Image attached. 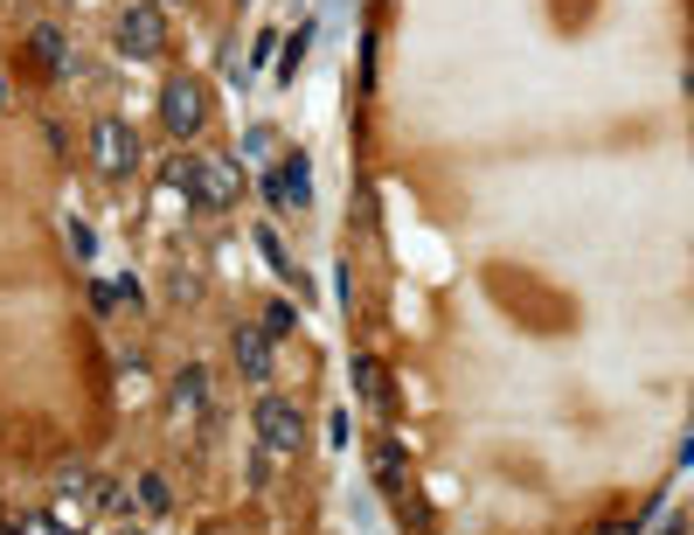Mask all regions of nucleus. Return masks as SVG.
Instances as JSON below:
<instances>
[{
    "mask_svg": "<svg viewBox=\"0 0 694 535\" xmlns=\"http://www.w3.org/2000/svg\"><path fill=\"white\" fill-rule=\"evenodd\" d=\"M167 188H182L195 209H237V195H244V167L229 161V153H195V161H174Z\"/></svg>",
    "mask_w": 694,
    "mask_h": 535,
    "instance_id": "f257e3e1",
    "label": "nucleus"
},
{
    "mask_svg": "<svg viewBox=\"0 0 694 535\" xmlns=\"http://www.w3.org/2000/svg\"><path fill=\"white\" fill-rule=\"evenodd\" d=\"M257 445H265L271 459H292V452L305 445L299 403H286V397H257Z\"/></svg>",
    "mask_w": 694,
    "mask_h": 535,
    "instance_id": "f03ea898",
    "label": "nucleus"
},
{
    "mask_svg": "<svg viewBox=\"0 0 694 535\" xmlns=\"http://www.w3.org/2000/svg\"><path fill=\"white\" fill-rule=\"evenodd\" d=\"M354 382H362V397H369V403H390V375H382V362L354 354Z\"/></svg>",
    "mask_w": 694,
    "mask_h": 535,
    "instance_id": "9b49d317",
    "label": "nucleus"
},
{
    "mask_svg": "<svg viewBox=\"0 0 694 535\" xmlns=\"http://www.w3.org/2000/svg\"><path fill=\"white\" fill-rule=\"evenodd\" d=\"M97 507H125V487H118V480H97Z\"/></svg>",
    "mask_w": 694,
    "mask_h": 535,
    "instance_id": "dca6fc26",
    "label": "nucleus"
},
{
    "mask_svg": "<svg viewBox=\"0 0 694 535\" xmlns=\"http://www.w3.org/2000/svg\"><path fill=\"white\" fill-rule=\"evenodd\" d=\"M139 507H146V515H167V507H174V494H167L160 473H139Z\"/></svg>",
    "mask_w": 694,
    "mask_h": 535,
    "instance_id": "f8f14e48",
    "label": "nucleus"
},
{
    "mask_svg": "<svg viewBox=\"0 0 694 535\" xmlns=\"http://www.w3.org/2000/svg\"><path fill=\"white\" fill-rule=\"evenodd\" d=\"M201 403H209V369H182V382H174V418H201Z\"/></svg>",
    "mask_w": 694,
    "mask_h": 535,
    "instance_id": "1a4fd4ad",
    "label": "nucleus"
},
{
    "mask_svg": "<svg viewBox=\"0 0 694 535\" xmlns=\"http://www.w3.org/2000/svg\"><path fill=\"white\" fill-rule=\"evenodd\" d=\"M265 195L278 202V209H286V202H292V209H305V202H313V182H305V161H299V153H292V161L265 182Z\"/></svg>",
    "mask_w": 694,
    "mask_h": 535,
    "instance_id": "0eeeda50",
    "label": "nucleus"
},
{
    "mask_svg": "<svg viewBox=\"0 0 694 535\" xmlns=\"http://www.w3.org/2000/svg\"><path fill=\"white\" fill-rule=\"evenodd\" d=\"M375 480H382V494H403V445L396 439H375Z\"/></svg>",
    "mask_w": 694,
    "mask_h": 535,
    "instance_id": "9d476101",
    "label": "nucleus"
},
{
    "mask_svg": "<svg viewBox=\"0 0 694 535\" xmlns=\"http://www.w3.org/2000/svg\"><path fill=\"white\" fill-rule=\"evenodd\" d=\"M598 535H639V528H632V522H604Z\"/></svg>",
    "mask_w": 694,
    "mask_h": 535,
    "instance_id": "f3484780",
    "label": "nucleus"
},
{
    "mask_svg": "<svg viewBox=\"0 0 694 535\" xmlns=\"http://www.w3.org/2000/svg\"><path fill=\"white\" fill-rule=\"evenodd\" d=\"M292 327H299V313H292L286 299H278V306H265V335H271V341H278V335H292Z\"/></svg>",
    "mask_w": 694,
    "mask_h": 535,
    "instance_id": "ddd939ff",
    "label": "nucleus"
},
{
    "mask_svg": "<svg viewBox=\"0 0 694 535\" xmlns=\"http://www.w3.org/2000/svg\"><path fill=\"white\" fill-rule=\"evenodd\" d=\"M229 354H237L244 382H271V335L265 327H229Z\"/></svg>",
    "mask_w": 694,
    "mask_h": 535,
    "instance_id": "423d86ee",
    "label": "nucleus"
},
{
    "mask_svg": "<svg viewBox=\"0 0 694 535\" xmlns=\"http://www.w3.org/2000/svg\"><path fill=\"white\" fill-rule=\"evenodd\" d=\"M153 8H174V0H153Z\"/></svg>",
    "mask_w": 694,
    "mask_h": 535,
    "instance_id": "a211bd4d",
    "label": "nucleus"
},
{
    "mask_svg": "<svg viewBox=\"0 0 694 535\" xmlns=\"http://www.w3.org/2000/svg\"><path fill=\"white\" fill-rule=\"evenodd\" d=\"M118 49H125V56H160V49H167V8L133 0V8L118 14Z\"/></svg>",
    "mask_w": 694,
    "mask_h": 535,
    "instance_id": "20e7f679",
    "label": "nucleus"
},
{
    "mask_svg": "<svg viewBox=\"0 0 694 535\" xmlns=\"http://www.w3.org/2000/svg\"><path fill=\"white\" fill-rule=\"evenodd\" d=\"M29 42H35V56H42V70H49V76H70V70H76L70 35H63V29H35Z\"/></svg>",
    "mask_w": 694,
    "mask_h": 535,
    "instance_id": "6e6552de",
    "label": "nucleus"
},
{
    "mask_svg": "<svg viewBox=\"0 0 694 535\" xmlns=\"http://www.w3.org/2000/svg\"><path fill=\"white\" fill-rule=\"evenodd\" d=\"M271 146H278V133H271V125H250V133H244V153H250V161H265Z\"/></svg>",
    "mask_w": 694,
    "mask_h": 535,
    "instance_id": "2eb2a0df",
    "label": "nucleus"
},
{
    "mask_svg": "<svg viewBox=\"0 0 694 535\" xmlns=\"http://www.w3.org/2000/svg\"><path fill=\"white\" fill-rule=\"evenodd\" d=\"M201 119H209V91H201L195 76H174V84L160 91V125H167L174 140H195Z\"/></svg>",
    "mask_w": 694,
    "mask_h": 535,
    "instance_id": "7ed1b4c3",
    "label": "nucleus"
},
{
    "mask_svg": "<svg viewBox=\"0 0 694 535\" xmlns=\"http://www.w3.org/2000/svg\"><path fill=\"white\" fill-rule=\"evenodd\" d=\"M257 250H265V265H271V271H286V278H292V258H286V244H278L271 229H257Z\"/></svg>",
    "mask_w": 694,
    "mask_h": 535,
    "instance_id": "4468645a",
    "label": "nucleus"
},
{
    "mask_svg": "<svg viewBox=\"0 0 694 535\" xmlns=\"http://www.w3.org/2000/svg\"><path fill=\"white\" fill-rule=\"evenodd\" d=\"M91 161L105 167V174H133V161H139L133 125H125V119H97L91 125Z\"/></svg>",
    "mask_w": 694,
    "mask_h": 535,
    "instance_id": "39448f33",
    "label": "nucleus"
}]
</instances>
